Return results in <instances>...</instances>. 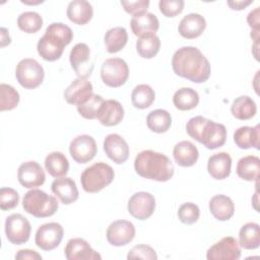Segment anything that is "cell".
I'll return each instance as SVG.
<instances>
[{"label": "cell", "instance_id": "cell-13", "mask_svg": "<svg viewBox=\"0 0 260 260\" xmlns=\"http://www.w3.org/2000/svg\"><path fill=\"white\" fill-rule=\"evenodd\" d=\"M107 240L115 247L129 244L135 237V226L131 221L118 219L113 221L107 229Z\"/></svg>", "mask_w": 260, "mask_h": 260}, {"label": "cell", "instance_id": "cell-8", "mask_svg": "<svg viewBox=\"0 0 260 260\" xmlns=\"http://www.w3.org/2000/svg\"><path fill=\"white\" fill-rule=\"evenodd\" d=\"M30 223L22 214L12 213L5 220V235L7 240L14 245H21L28 241Z\"/></svg>", "mask_w": 260, "mask_h": 260}, {"label": "cell", "instance_id": "cell-6", "mask_svg": "<svg viewBox=\"0 0 260 260\" xmlns=\"http://www.w3.org/2000/svg\"><path fill=\"white\" fill-rule=\"evenodd\" d=\"M15 76L22 87L34 89L42 84L45 77V71L37 60L25 58L20 60L16 65Z\"/></svg>", "mask_w": 260, "mask_h": 260}, {"label": "cell", "instance_id": "cell-17", "mask_svg": "<svg viewBox=\"0 0 260 260\" xmlns=\"http://www.w3.org/2000/svg\"><path fill=\"white\" fill-rule=\"evenodd\" d=\"M65 257L68 260H96L102 256L95 252L90 245L81 238L70 239L64 249Z\"/></svg>", "mask_w": 260, "mask_h": 260}, {"label": "cell", "instance_id": "cell-31", "mask_svg": "<svg viewBox=\"0 0 260 260\" xmlns=\"http://www.w3.org/2000/svg\"><path fill=\"white\" fill-rule=\"evenodd\" d=\"M257 107L255 102L248 95H240L234 100L231 113L238 120H249L256 115Z\"/></svg>", "mask_w": 260, "mask_h": 260}, {"label": "cell", "instance_id": "cell-43", "mask_svg": "<svg viewBox=\"0 0 260 260\" xmlns=\"http://www.w3.org/2000/svg\"><path fill=\"white\" fill-rule=\"evenodd\" d=\"M184 5L185 2L183 0H160L158 2L160 12L167 17H175L180 14Z\"/></svg>", "mask_w": 260, "mask_h": 260}, {"label": "cell", "instance_id": "cell-20", "mask_svg": "<svg viewBox=\"0 0 260 260\" xmlns=\"http://www.w3.org/2000/svg\"><path fill=\"white\" fill-rule=\"evenodd\" d=\"M51 189L60 201L66 205L75 202L79 196L75 182L69 177L57 178L53 181Z\"/></svg>", "mask_w": 260, "mask_h": 260}, {"label": "cell", "instance_id": "cell-5", "mask_svg": "<svg viewBox=\"0 0 260 260\" xmlns=\"http://www.w3.org/2000/svg\"><path fill=\"white\" fill-rule=\"evenodd\" d=\"M115 177L113 168L103 161L87 167L80 176V183L87 193H98L110 185Z\"/></svg>", "mask_w": 260, "mask_h": 260}, {"label": "cell", "instance_id": "cell-45", "mask_svg": "<svg viewBox=\"0 0 260 260\" xmlns=\"http://www.w3.org/2000/svg\"><path fill=\"white\" fill-rule=\"evenodd\" d=\"M205 122H206V118H204L202 116H196V117L191 118L186 124V131H187L188 135L191 138H193L199 142L200 133L202 131V128H203Z\"/></svg>", "mask_w": 260, "mask_h": 260}, {"label": "cell", "instance_id": "cell-11", "mask_svg": "<svg viewBox=\"0 0 260 260\" xmlns=\"http://www.w3.org/2000/svg\"><path fill=\"white\" fill-rule=\"evenodd\" d=\"M128 212L139 220L150 217L155 209L154 196L148 192L140 191L134 193L128 200Z\"/></svg>", "mask_w": 260, "mask_h": 260}, {"label": "cell", "instance_id": "cell-3", "mask_svg": "<svg viewBox=\"0 0 260 260\" xmlns=\"http://www.w3.org/2000/svg\"><path fill=\"white\" fill-rule=\"evenodd\" d=\"M73 39L72 29L62 23L53 22L46 28L45 35L39 40L37 50L39 55L46 61H56L60 59L64 48Z\"/></svg>", "mask_w": 260, "mask_h": 260}, {"label": "cell", "instance_id": "cell-33", "mask_svg": "<svg viewBox=\"0 0 260 260\" xmlns=\"http://www.w3.org/2000/svg\"><path fill=\"white\" fill-rule=\"evenodd\" d=\"M127 41H128L127 30L126 28L121 26L110 28L104 37L106 49L109 53H112V54L121 51L126 46Z\"/></svg>", "mask_w": 260, "mask_h": 260}, {"label": "cell", "instance_id": "cell-12", "mask_svg": "<svg viewBox=\"0 0 260 260\" xmlns=\"http://www.w3.org/2000/svg\"><path fill=\"white\" fill-rule=\"evenodd\" d=\"M241 249L238 241L233 237H224L213 244L206 252L207 260H238Z\"/></svg>", "mask_w": 260, "mask_h": 260}, {"label": "cell", "instance_id": "cell-9", "mask_svg": "<svg viewBox=\"0 0 260 260\" xmlns=\"http://www.w3.org/2000/svg\"><path fill=\"white\" fill-rule=\"evenodd\" d=\"M64 235L62 225L58 222L44 223L37 230L35 243L44 251H51L57 248Z\"/></svg>", "mask_w": 260, "mask_h": 260}, {"label": "cell", "instance_id": "cell-10", "mask_svg": "<svg viewBox=\"0 0 260 260\" xmlns=\"http://www.w3.org/2000/svg\"><path fill=\"white\" fill-rule=\"evenodd\" d=\"M69 151L77 164H86L95 156L98 147L93 137L82 134L72 139L69 145Z\"/></svg>", "mask_w": 260, "mask_h": 260}, {"label": "cell", "instance_id": "cell-1", "mask_svg": "<svg viewBox=\"0 0 260 260\" xmlns=\"http://www.w3.org/2000/svg\"><path fill=\"white\" fill-rule=\"evenodd\" d=\"M174 72L195 83L205 82L210 76V64L207 58L196 47H182L172 58Z\"/></svg>", "mask_w": 260, "mask_h": 260}, {"label": "cell", "instance_id": "cell-15", "mask_svg": "<svg viewBox=\"0 0 260 260\" xmlns=\"http://www.w3.org/2000/svg\"><path fill=\"white\" fill-rule=\"evenodd\" d=\"M226 140V129L223 124L215 123L209 119L200 133L199 142L208 149H215L222 146Z\"/></svg>", "mask_w": 260, "mask_h": 260}, {"label": "cell", "instance_id": "cell-34", "mask_svg": "<svg viewBox=\"0 0 260 260\" xmlns=\"http://www.w3.org/2000/svg\"><path fill=\"white\" fill-rule=\"evenodd\" d=\"M173 103L178 110L189 111L198 106L199 94L193 88L182 87L174 93Z\"/></svg>", "mask_w": 260, "mask_h": 260}, {"label": "cell", "instance_id": "cell-16", "mask_svg": "<svg viewBox=\"0 0 260 260\" xmlns=\"http://www.w3.org/2000/svg\"><path fill=\"white\" fill-rule=\"evenodd\" d=\"M104 150L107 156L114 162L124 164L129 156V146L126 140L119 134L112 133L104 140Z\"/></svg>", "mask_w": 260, "mask_h": 260}, {"label": "cell", "instance_id": "cell-19", "mask_svg": "<svg viewBox=\"0 0 260 260\" xmlns=\"http://www.w3.org/2000/svg\"><path fill=\"white\" fill-rule=\"evenodd\" d=\"M92 89V84L87 78L78 77L64 90V99L68 104L78 106L93 93Z\"/></svg>", "mask_w": 260, "mask_h": 260}, {"label": "cell", "instance_id": "cell-38", "mask_svg": "<svg viewBox=\"0 0 260 260\" xmlns=\"http://www.w3.org/2000/svg\"><path fill=\"white\" fill-rule=\"evenodd\" d=\"M17 25L19 29L26 34H35L43 26V18L38 12L25 11L19 14Z\"/></svg>", "mask_w": 260, "mask_h": 260}, {"label": "cell", "instance_id": "cell-46", "mask_svg": "<svg viewBox=\"0 0 260 260\" xmlns=\"http://www.w3.org/2000/svg\"><path fill=\"white\" fill-rule=\"evenodd\" d=\"M121 5L123 6L124 10L129 13L134 15L147 12V8L149 6V1L148 0H137V1H121Z\"/></svg>", "mask_w": 260, "mask_h": 260}, {"label": "cell", "instance_id": "cell-29", "mask_svg": "<svg viewBox=\"0 0 260 260\" xmlns=\"http://www.w3.org/2000/svg\"><path fill=\"white\" fill-rule=\"evenodd\" d=\"M239 246L246 250L257 249L260 245V226L256 222H247L239 232Z\"/></svg>", "mask_w": 260, "mask_h": 260}, {"label": "cell", "instance_id": "cell-44", "mask_svg": "<svg viewBox=\"0 0 260 260\" xmlns=\"http://www.w3.org/2000/svg\"><path fill=\"white\" fill-rule=\"evenodd\" d=\"M127 259H146V260H156L157 255L153 248L148 245H137L134 246L127 255Z\"/></svg>", "mask_w": 260, "mask_h": 260}, {"label": "cell", "instance_id": "cell-24", "mask_svg": "<svg viewBox=\"0 0 260 260\" xmlns=\"http://www.w3.org/2000/svg\"><path fill=\"white\" fill-rule=\"evenodd\" d=\"M130 26L136 37H141L147 34H155L159 27V21L153 13L143 12L132 17Z\"/></svg>", "mask_w": 260, "mask_h": 260}, {"label": "cell", "instance_id": "cell-47", "mask_svg": "<svg viewBox=\"0 0 260 260\" xmlns=\"http://www.w3.org/2000/svg\"><path fill=\"white\" fill-rule=\"evenodd\" d=\"M259 7H256L254 10L250 11L247 16V22L249 26L252 28L251 38L254 39L255 43H257L259 38V30H260V21H259Z\"/></svg>", "mask_w": 260, "mask_h": 260}, {"label": "cell", "instance_id": "cell-49", "mask_svg": "<svg viewBox=\"0 0 260 260\" xmlns=\"http://www.w3.org/2000/svg\"><path fill=\"white\" fill-rule=\"evenodd\" d=\"M253 1L251 0H248V1H228V5L233 9V10H242V9H245L248 5H250Z\"/></svg>", "mask_w": 260, "mask_h": 260}, {"label": "cell", "instance_id": "cell-22", "mask_svg": "<svg viewBox=\"0 0 260 260\" xmlns=\"http://www.w3.org/2000/svg\"><path fill=\"white\" fill-rule=\"evenodd\" d=\"M124 118V109L116 100H107L103 103L98 113V120L104 126L118 125Z\"/></svg>", "mask_w": 260, "mask_h": 260}, {"label": "cell", "instance_id": "cell-48", "mask_svg": "<svg viewBox=\"0 0 260 260\" xmlns=\"http://www.w3.org/2000/svg\"><path fill=\"white\" fill-rule=\"evenodd\" d=\"M15 259H17V260H42V256L35 250L22 249V250H19L15 254Z\"/></svg>", "mask_w": 260, "mask_h": 260}, {"label": "cell", "instance_id": "cell-39", "mask_svg": "<svg viewBox=\"0 0 260 260\" xmlns=\"http://www.w3.org/2000/svg\"><path fill=\"white\" fill-rule=\"evenodd\" d=\"M104 102L105 100L103 99V96L92 93L84 102L76 106V108L80 116L88 120H93L98 118V113Z\"/></svg>", "mask_w": 260, "mask_h": 260}, {"label": "cell", "instance_id": "cell-35", "mask_svg": "<svg viewBox=\"0 0 260 260\" xmlns=\"http://www.w3.org/2000/svg\"><path fill=\"white\" fill-rule=\"evenodd\" d=\"M160 40L155 34H147L138 38L136 50L140 57L144 59L153 58L159 51Z\"/></svg>", "mask_w": 260, "mask_h": 260}, {"label": "cell", "instance_id": "cell-18", "mask_svg": "<svg viewBox=\"0 0 260 260\" xmlns=\"http://www.w3.org/2000/svg\"><path fill=\"white\" fill-rule=\"evenodd\" d=\"M90 58L89 47L84 43L76 44L69 55L71 67L79 77L87 78L91 74V68H89L88 62Z\"/></svg>", "mask_w": 260, "mask_h": 260}, {"label": "cell", "instance_id": "cell-4", "mask_svg": "<svg viewBox=\"0 0 260 260\" xmlns=\"http://www.w3.org/2000/svg\"><path fill=\"white\" fill-rule=\"evenodd\" d=\"M23 209L35 217L44 218L56 213L59 203L57 199L40 189H31L22 199Z\"/></svg>", "mask_w": 260, "mask_h": 260}, {"label": "cell", "instance_id": "cell-36", "mask_svg": "<svg viewBox=\"0 0 260 260\" xmlns=\"http://www.w3.org/2000/svg\"><path fill=\"white\" fill-rule=\"evenodd\" d=\"M146 124L152 132L165 133L172 125L171 114L162 109L153 110L147 115Z\"/></svg>", "mask_w": 260, "mask_h": 260}, {"label": "cell", "instance_id": "cell-21", "mask_svg": "<svg viewBox=\"0 0 260 260\" xmlns=\"http://www.w3.org/2000/svg\"><path fill=\"white\" fill-rule=\"evenodd\" d=\"M205 27L206 21L202 15L198 13H189L181 19L178 30L183 38L192 40L200 37Z\"/></svg>", "mask_w": 260, "mask_h": 260}, {"label": "cell", "instance_id": "cell-26", "mask_svg": "<svg viewBox=\"0 0 260 260\" xmlns=\"http://www.w3.org/2000/svg\"><path fill=\"white\" fill-rule=\"evenodd\" d=\"M234 141L239 148L248 149L254 147L259 149L260 145V126L255 127L243 126L238 128L234 133Z\"/></svg>", "mask_w": 260, "mask_h": 260}, {"label": "cell", "instance_id": "cell-42", "mask_svg": "<svg viewBox=\"0 0 260 260\" xmlns=\"http://www.w3.org/2000/svg\"><path fill=\"white\" fill-rule=\"evenodd\" d=\"M19 202V195L16 190L8 187L0 189V208L2 210H9L17 206Z\"/></svg>", "mask_w": 260, "mask_h": 260}, {"label": "cell", "instance_id": "cell-28", "mask_svg": "<svg viewBox=\"0 0 260 260\" xmlns=\"http://www.w3.org/2000/svg\"><path fill=\"white\" fill-rule=\"evenodd\" d=\"M209 210L214 218L220 221H225L234 215L235 205L229 196L218 194L209 200Z\"/></svg>", "mask_w": 260, "mask_h": 260}, {"label": "cell", "instance_id": "cell-41", "mask_svg": "<svg viewBox=\"0 0 260 260\" xmlns=\"http://www.w3.org/2000/svg\"><path fill=\"white\" fill-rule=\"evenodd\" d=\"M177 214L181 222L185 224H193L198 220L200 216V210L195 203L186 202L179 207Z\"/></svg>", "mask_w": 260, "mask_h": 260}, {"label": "cell", "instance_id": "cell-30", "mask_svg": "<svg viewBox=\"0 0 260 260\" xmlns=\"http://www.w3.org/2000/svg\"><path fill=\"white\" fill-rule=\"evenodd\" d=\"M237 174L245 181H255L259 177L260 159L256 155H247L239 159L237 164Z\"/></svg>", "mask_w": 260, "mask_h": 260}, {"label": "cell", "instance_id": "cell-40", "mask_svg": "<svg viewBox=\"0 0 260 260\" xmlns=\"http://www.w3.org/2000/svg\"><path fill=\"white\" fill-rule=\"evenodd\" d=\"M19 103V93L11 85L0 84V111H10L17 107Z\"/></svg>", "mask_w": 260, "mask_h": 260}, {"label": "cell", "instance_id": "cell-51", "mask_svg": "<svg viewBox=\"0 0 260 260\" xmlns=\"http://www.w3.org/2000/svg\"><path fill=\"white\" fill-rule=\"evenodd\" d=\"M21 2H22V3H24V4H39V3H43L44 1H39V2H28V1H23V0H21Z\"/></svg>", "mask_w": 260, "mask_h": 260}, {"label": "cell", "instance_id": "cell-2", "mask_svg": "<svg viewBox=\"0 0 260 260\" xmlns=\"http://www.w3.org/2000/svg\"><path fill=\"white\" fill-rule=\"evenodd\" d=\"M134 169L142 178L167 182L174 176V166L171 159L164 153L153 150L139 152L134 160Z\"/></svg>", "mask_w": 260, "mask_h": 260}, {"label": "cell", "instance_id": "cell-50", "mask_svg": "<svg viewBox=\"0 0 260 260\" xmlns=\"http://www.w3.org/2000/svg\"><path fill=\"white\" fill-rule=\"evenodd\" d=\"M10 37L9 34L7 31V29L5 27L1 28V47H4L8 44H10Z\"/></svg>", "mask_w": 260, "mask_h": 260}, {"label": "cell", "instance_id": "cell-23", "mask_svg": "<svg viewBox=\"0 0 260 260\" xmlns=\"http://www.w3.org/2000/svg\"><path fill=\"white\" fill-rule=\"evenodd\" d=\"M232 157L228 152L221 151L211 155L207 161L208 174L215 180H223L231 174Z\"/></svg>", "mask_w": 260, "mask_h": 260}, {"label": "cell", "instance_id": "cell-32", "mask_svg": "<svg viewBox=\"0 0 260 260\" xmlns=\"http://www.w3.org/2000/svg\"><path fill=\"white\" fill-rule=\"evenodd\" d=\"M45 168L52 177L60 178L68 173L69 161L62 152L53 151L46 156Z\"/></svg>", "mask_w": 260, "mask_h": 260}, {"label": "cell", "instance_id": "cell-37", "mask_svg": "<svg viewBox=\"0 0 260 260\" xmlns=\"http://www.w3.org/2000/svg\"><path fill=\"white\" fill-rule=\"evenodd\" d=\"M155 99V92L151 86L147 84L136 85L131 93L132 105L136 109L144 110L150 107Z\"/></svg>", "mask_w": 260, "mask_h": 260}, {"label": "cell", "instance_id": "cell-25", "mask_svg": "<svg viewBox=\"0 0 260 260\" xmlns=\"http://www.w3.org/2000/svg\"><path fill=\"white\" fill-rule=\"evenodd\" d=\"M67 17L75 24H86L93 15V9L89 2L85 0H73L67 6Z\"/></svg>", "mask_w": 260, "mask_h": 260}, {"label": "cell", "instance_id": "cell-7", "mask_svg": "<svg viewBox=\"0 0 260 260\" xmlns=\"http://www.w3.org/2000/svg\"><path fill=\"white\" fill-rule=\"evenodd\" d=\"M129 76L127 63L121 58H109L104 61L101 67L103 82L110 87H119L125 84Z\"/></svg>", "mask_w": 260, "mask_h": 260}, {"label": "cell", "instance_id": "cell-27", "mask_svg": "<svg viewBox=\"0 0 260 260\" xmlns=\"http://www.w3.org/2000/svg\"><path fill=\"white\" fill-rule=\"evenodd\" d=\"M173 155L175 161L180 167H192L196 164L199 152L197 147L191 141L183 140L174 146Z\"/></svg>", "mask_w": 260, "mask_h": 260}, {"label": "cell", "instance_id": "cell-14", "mask_svg": "<svg viewBox=\"0 0 260 260\" xmlns=\"http://www.w3.org/2000/svg\"><path fill=\"white\" fill-rule=\"evenodd\" d=\"M17 179L24 188H36L45 183L46 175L39 162L29 160L22 162L17 171Z\"/></svg>", "mask_w": 260, "mask_h": 260}]
</instances>
